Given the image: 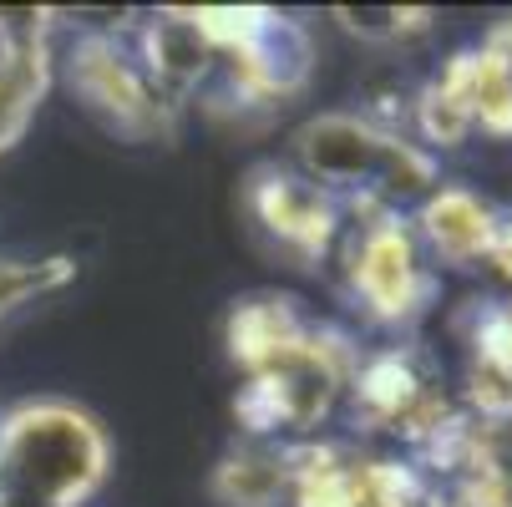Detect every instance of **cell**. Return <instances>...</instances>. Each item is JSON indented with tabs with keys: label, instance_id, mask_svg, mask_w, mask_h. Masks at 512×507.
Returning a JSON list of instances; mask_svg holds the SVG:
<instances>
[{
	"label": "cell",
	"instance_id": "1",
	"mask_svg": "<svg viewBox=\"0 0 512 507\" xmlns=\"http://www.w3.org/2000/svg\"><path fill=\"white\" fill-rule=\"evenodd\" d=\"M295 168L340 208H396L436 188V158L365 112H320L295 132Z\"/></svg>",
	"mask_w": 512,
	"mask_h": 507
},
{
	"label": "cell",
	"instance_id": "2",
	"mask_svg": "<svg viewBox=\"0 0 512 507\" xmlns=\"http://www.w3.org/2000/svg\"><path fill=\"white\" fill-rule=\"evenodd\" d=\"M107 437L71 401H26L0 416V507H82L107 482Z\"/></svg>",
	"mask_w": 512,
	"mask_h": 507
},
{
	"label": "cell",
	"instance_id": "3",
	"mask_svg": "<svg viewBox=\"0 0 512 507\" xmlns=\"http://www.w3.org/2000/svg\"><path fill=\"white\" fill-rule=\"evenodd\" d=\"M345 279L360 310L381 325H411L436 300V274L416 229L396 208H360V224L340 229Z\"/></svg>",
	"mask_w": 512,
	"mask_h": 507
},
{
	"label": "cell",
	"instance_id": "4",
	"mask_svg": "<svg viewBox=\"0 0 512 507\" xmlns=\"http://www.w3.org/2000/svg\"><path fill=\"white\" fill-rule=\"evenodd\" d=\"M66 82L82 97V107L127 142L173 137L178 102L158 92V82L142 71L137 51L112 31H87L66 56Z\"/></svg>",
	"mask_w": 512,
	"mask_h": 507
},
{
	"label": "cell",
	"instance_id": "5",
	"mask_svg": "<svg viewBox=\"0 0 512 507\" xmlns=\"http://www.w3.org/2000/svg\"><path fill=\"white\" fill-rule=\"evenodd\" d=\"M244 208L254 229L269 234L274 249H284L300 264H320L340 244V229H345L340 203L289 163H254L244 178Z\"/></svg>",
	"mask_w": 512,
	"mask_h": 507
},
{
	"label": "cell",
	"instance_id": "6",
	"mask_svg": "<svg viewBox=\"0 0 512 507\" xmlns=\"http://www.w3.org/2000/svg\"><path fill=\"white\" fill-rule=\"evenodd\" d=\"M411 229H416L426 259L447 264V269H472V264H487V249L497 234V208L482 203L472 188L436 183L421 198V213Z\"/></svg>",
	"mask_w": 512,
	"mask_h": 507
},
{
	"label": "cell",
	"instance_id": "7",
	"mask_svg": "<svg viewBox=\"0 0 512 507\" xmlns=\"http://www.w3.org/2000/svg\"><path fill=\"white\" fill-rule=\"evenodd\" d=\"M411 122L431 148H462L477 132V112H472V51H457L436 77H426V87L411 97Z\"/></svg>",
	"mask_w": 512,
	"mask_h": 507
},
{
	"label": "cell",
	"instance_id": "8",
	"mask_svg": "<svg viewBox=\"0 0 512 507\" xmlns=\"http://www.w3.org/2000/svg\"><path fill=\"white\" fill-rule=\"evenodd\" d=\"M305 330H310V320L295 310V300L254 295V300H239L234 315H229V355L239 360L244 371H259L264 360L289 350Z\"/></svg>",
	"mask_w": 512,
	"mask_h": 507
},
{
	"label": "cell",
	"instance_id": "9",
	"mask_svg": "<svg viewBox=\"0 0 512 507\" xmlns=\"http://www.w3.org/2000/svg\"><path fill=\"white\" fill-rule=\"evenodd\" d=\"M218 507H284L289 502V462L279 442H244L213 472Z\"/></svg>",
	"mask_w": 512,
	"mask_h": 507
},
{
	"label": "cell",
	"instance_id": "10",
	"mask_svg": "<svg viewBox=\"0 0 512 507\" xmlns=\"http://www.w3.org/2000/svg\"><path fill=\"white\" fill-rule=\"evenodd\" d=\"M46 87H51V41L0 46V153H11L26 137Z\"/></svg>",
	"mask_w": 512,
	"mask_h": 507
},
{
	"label": "cell",
	"instance_id": "11",
	"mask_svg": "<svg viewBox=\"0 0 512 507\" xmlns=\"http://www.w3.org/2000/svg\"><path fill=\"white\" fill-rule=\"evenodd\" d=\"M77 279V264L66 254H51V259H0V325H6L16 310L56 295L61 284Z\"/></svg>",
	"mask_w": 512,
	"mask_h": 507
},
{
	"label": "cell",
	"instance_id": "12",
	"mask_svg": "<svg viewBox=\"0 0 512 507\" xmlns=\"http://www.w3.org/2000/svg\"><path fill=\"white\" fill-rule=\"evenodd\" d=\"M330 16L365 46H406V41L426 36L436 21L431 11H416V6H335Z\"/></svg>",
	"mask_w": 512,
	"mask_h": 507
},
{
	"label": "cell",
	"instance_id": "13",
	"mask_svg": "<svg viewBox=\"0 0 512 507\" xmlns=\"http://www.w3.org/2000/svg\"><path fill=\"white\" fill-rule=\"evenodd\" d=\"M487 264H492L497 274H507V279H512V213H497V234H492Z\"/></svg>",
	"mask_w": 512,
	"mask_h": 507
}]
</instances>
